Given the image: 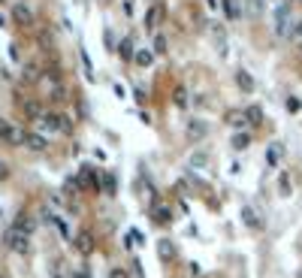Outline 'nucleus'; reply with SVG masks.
Listing matches in <instances>:
<instances>
[{"mask_svg":"<svg viewBox=\"0 0 302 278\" xmlns=\"http://www.w3.org/2000/svg\"><path fill=\"white\" fill-rule=\"evenodd\" d=\"M3 242H6L9 251L27 254V251H30V233H24V230H18V227H9V230L3 233Z\"/></svg>","mask_w":302,"mask_h":278,"instance_id":"obj_1","label":"nucleus"},{"mask_svg":"<svg viewBox=\"0 0 302 278\" xmlns=\"http://www.w3.org/2000/svg\"><path fill=\"white\" fill-rule=\"evenodd\" d=\"M275 33L278 36H293L296 33V18L290 15V6L287 3H281V6H275Z\"/></svg>","mask_w":302,"mask_h":278,"instance_id":"obj_2","label":"nucleus"},{"mask_svg":"<svg viewBox=\"0 0 302 278\" xmlns=\"http://www.w3.org/2000/svg\"><path fill=\"white\" fill-rule=\"evenodd\" d=\"M40 127H43V130H49V133H70V130H73V121H70L67 115L46 112V115L40 118Z\"/></svg>","mask_w":302,"mask_h":278,"instance_id":"obj_3","label":"nucleus"},{"mask_svg":"<svg viewBox=\"0 0 302 278\" xmlns=\"http://www.w3.org/2000/svg\"><path fill=\"white\" fill-rule=\"evenodd\" d=\"M163 18H166V3H163V0H154V3L145 9V30H148V33L157 30V27L163 24Z\"/></svg>","mask_w":302,"mask_h":278,"instance_id":"obj_4","label":"nucleus"},{"mask_svg":"<svg viewBox=\"0 0 302 278\" xmlns=\"http://www.w3.org/2000/svg\"><path fill=\"white\" fill-rule=\"evenodd\" d=\"M209 36H212V43H215V52L226 58V52H230V43H226V30L221 21H209Z\"/></svg>","mask_w":302,"mask_h":278,"instance_id":"obj_5","label":"nucleus"},{"mask_svg":"<svg viewBox=\"0 0 302 278\" xmlns=\"http://www.w3.org/2000/svg\"><path fill=\"white\" fill-rule=\"evenodd\" d=\"M184 133H187V139H191V142H203L209 136V121H203V118H191L187 127H184Z\"/></svg>","mask_w":302,"mask_h":278,"instance_id":"obj_6","label":"nucleus"},{"mask_svg":"<svg viewBox=\"0 0 302 278\" xmlns=\"http://www.w3.org/2000/svg\"><path fill=\"white\" fill-rule=\"evenodd\" d=\"M76 185H79V190H82V187H88V190H100L97 173H94L91 167H82V170H79V176H76Z\"/></svg>","mask_w":302,"mask_h":278,"instance_id":"obj_7","label":"nucleus"},{"mask_svg":"<svg viewBox=\"0 0 302 278\" xmlns=\"http://www.w3.org/2000/svg\"><path fill=\"white\" fill-rule=\"evenodd\" d=\"M73 245H76V251L79 254H94V233H88V230H82V233H76V239H73Z\"/></svg>","mask_w":302,"mask_h":278,"instance_id":"obj_8","label":"nucleus"},{"mask_svg":"<svg viewBox=\"0 0 302 278\" xmlns=\"http://www.w3.org/2000/svg\"><path fill=\"white\" fill-rule=\"evenodd\" d=\"M263 12H266V0H242V15L260 18Z\"/></svg>","mask_w":302,"mask_h":278,"instance_id":"obj_9","label":"nucleus"},{"mask_svg":"<svg viewBox=\"0 0 302 278\" xmlns=\"http://www.w3.org/2000/svg\"><path fill=\"white\" fill-rule=\"evenodd\" d=\"M175 254H178V251H175V242H172V239H157V257H160L163 263H172Z\"/></svg>","mask_w":302,"mask_h":278,"instance_id":"obj_10","label":"nucleus"},{"mask_svg":"<svg viewBox=\"0 0 302 278\" xmlns=\"http://www.w3.org/2000/svg\"><path fill=\"white\" fill-rule=\"evenodd\" d=\"M226 124H230V127H245L248 124V112L245 109H226Z\"/></svg>","mask_w":302,"mask_h":278,"instance_id":"obj_11","label":"nucleus"},{"mask_svg":"<svg viewBox=\"0 0 302 278\" xmlns=\"http://www.w3.org/2000/svg\"><path fill=\"white\" fill-rule=\"evenodd\" d=\"M221 9H224V15L230 18V21H239L242 18V3H239V0H221Z\"/></svg>","mask_w":302,"mask_h":278,"instance_id":"obj_12","label":"nucleus"},{"mask_svg":"<svg viewBox=\"0 0 302 278\" xmlns=\"http://www.w3.org/2000/svg\"><path fill=\"white\" fill-rule=\"evenodd\" d=\"M151 218H154L157 224H169L172 221V209L166 203H154V206H151Z\"/></svg>","mask_w":302,"mask_h":278,"instance_id":"obj_13","label":"nucleus"},{"mask_svg":"<svg viewBox=\"0 0 302 278\" xmlns=\"http://www.w3.org/2000/svg\"><path fill=\"white\" fill-rule=\"evenodd\" d=\"M12 18H15V21H18L21 27L33 24V12H30V9H27L24 3H15V6H12Z\"/></svg>","mask_w":302,"mask_h":278,"instance_id":"obj_14","label":"nucleus"},{"mask_svg":"<svg viewBox=\"0 0 302 278\" xmlns=\"http://www.w3.org/2000/svg\"><path fill=\"white\" fill-rule=\"evenodd\" d=\"M24 145H27L30 151H46V148H49L46 136H40V133H24Z\"/></svg>","mask_w":302,"mask_h":278,"instance_id":"obj_15","label":"nucleus"},{"mask_svg":"<svg viewBox=\"0 0 302 278\" xmlns=\"http://www.w3.org/2000/svg\"><path fill=\"white\" fill-rule=\"evenodd\" d=\"M281 157H284V145H281V142H272V145L266 148V164H269V167H278Z\"/></svg>","mask_w":302,"mask_h":278,"instance_id":"obj_16","label":"nucleus"},{"mask_svg":"<svg viewBox=\"0 0 302 278\" xmlns=\"http://www.w3.org/2000/svg\"><path fill=\"white\" fill-rule=\"evenodd\" d=\"M236 85H239L245 94H251V91H254V76H251L248 70H239V73H236Z\"/></svg>","mask_w":302,"mask_h":278,"instance_id":"obj_17","label":"nucleus"},{"mask_svg":"<svg viewBox=\"0 0 302 278\" xmlns=\"http://www.w3.org/2000/svg\"><path fill=\"white\" fill-rule=\"evenodd\" d=\"M242 221H245L251 230H263V221L257 218V212H254L251 206H245V209H242Z\"/></svg>","mask_w":302,"mask_h":278,"instance_id":"obj_18","label":"nucleus"},{"mask_svg":"<svg viewBox=\"0 0 302 278\" xmlns=\"http://www.w3.org/2000/svg\"><path fill=\"white\" fill-rule=\"evenodd\" d=\"M118 55H121V61H133V58H136L133 39H121V43H118Z\"/></svg>","mask_w":302,"mask_h":278,"instance_id":"obj_19","label":"nucleus"},{"mask_svg":"<svg viewBox=\"0 0 302 278\" xmlns=\"http://www.w3.org/2000/svg\"><path fill=\"white\" fill-rule=\"evenodd\" d=\"M21 109H24V115H27V118H33V121H40V118L46 115V112L40 109V103H33V100H27V103H21Z\"/></svg>","mask_w":302,"mask_h":278,"instance_id":"obj_20","label":"nucleus"},{"mask_svg":"<svg viewBox=\"0 0 302 278\" xmlns=\"http://www.w3.org/2000/svg\"><path fill=\"white\" fill-rule=\"evenodd\" d=\"M230 145H233L236 151H245V148L251 145V133H245V130H239V133H236V136L230 139Z\"/></svg>","mask_w":302,"mask_h":278,"instance_id":"obj_21","label":"nucleus"},{"mask_svg":"<svg viewBox=\"0 0 302 278\" xmlns=\"http://www.w3.org/2000/svg\"><path fill=\"white\" fill-rule=\"evenodd\" d=\"M172 103H175L178 109L187 106V91H184V85H175V91H172Z\"/></svg>","mask_w":302,"mask_h":278,"instance_id":"obj_22","label":"nucleus"},{"mask_svg":"<svg viewBox=\"0 0 302 278\" xmlns=\"http://www.w3.org/2000/svg\"><path fill=\"white\" fill-rule=\"evenodd\" d=\"M12 227H18V230H24V233H30V230H33V218L21 212V215L15 218V224H12Z\"/></svg>","mask_w":302,"mask_h":278,"instance_id":"obj_23","label":"nucleus"},{"mask_svg":"<svg viewBox=\"0 0 302 278\" xmlns=\"http://www.w3.org/2000/svg\"><path fill=\"white\" fill-rule=\"evenodd\" d=\"M248 124H263V109L260 106H248Z\"/></svg>","mask_w":302,"mask_h":278,"instance_id":"obj_24","label":"nucleus"},{"mask_svg":"<svg viewBox=\"0 0 302 278\" xmlns=\"http://www.w3.org/2000/svg\"><path fill=\"white\" fill-rule=\"evenodd\" d=\"M151 58H154V52H148V49H139L133 61H136L139 67H151Z\"/></svg>","mask_w":302,"mask_h":278,"instance_id":"obj_25","label":"nucleus"},{"mask_svg":"<svg viewBox=\"0 0 302 278\" xmlns=\"http://www.w3.org/2000/svg\"><path fill=\"white\" fill-rule=\"evenodd\" d=\"M191 167H209V151H194L191 154Z\"/></svg>","mask_w":302,"mask_h":278,"instance_id":"obj_26","label":"nucleus"},{"mask_svg":"<svg viewBox=\"0 0 302 278\" xmlns=\"http://www.w3.org/2000/svg\"><path fill=\"white\" fill-rule=\"evenodd\" d=\"M278 193H281V196H290V193H293V190H290V176H287V173L278 176Z\"/></svg>","mask_w":302,"mask_h":278,"instance_id":"obj_27","label":"nucleus"},{"mask_svg":"<svg viewBox=\"0 0 302 278\" xmlns=\"http://www.w3.org/2000/svg\"><path fill=\"white\" fill-rule=\"evenodd\" d=\"M12 133H15V130H12V124L6 121V118H0V139H6V142H9V139H12Z\"/></svg>","mask_w":302,"mask_h":278,"instance_id":"obj_28","label":"nucleus"},{"mask_svg":"<svg viewBox=\"0 0 302 278\" xmlns=\"http://www.w3.org/2000/svg\"><path fill=\"white\" fill-rule=\"evenodd\" d=\"M24 79H27V82H36V79H40V67H36V64H27V67H24Z\"/></svg>","mask_w":302,"mask_h":278,"instance_id":"obj_29","label":"nucleus"},{"mask_svg":"<svg viewBox=\"0 0 302 278\" xmlns=\"http://www.w3.org/2000/svg\"><path fill=\"white\" fill-rule=\"evenodd\" d=\"M163 52H166V36L154 33V55H163Z\"/></svg>","mask_w":302,"mask_h":278,"instance_id":"obj_30","label":"nucleus"},{"mask_svg":"<svg viewBox=\"0 0 302 278\" xmlns=\"http://www.w3.org/2000/svg\"><path fill=\"white\" fill-rule=\"evenodd\" d=\"M287 109H290V112H299V109H302V100H299V97H287Z\"/></svg>","mask_w":302,"mask_h":278,"instance_id":"obj_31","label":"nucleus"},{"mask_svg":"<svg viewBox=\"0 0 302 278\" xmlns=\"http://www.w3.org/2000/svg\"><path fill=\"white\" fill-rule=\"evenodd\" d=\"M109 278H130V275H127V269H112Z\"/></svg>","mask_w":302,"mask_h":278,"instance_id":"obj_32","label":"nucleus"},{"mask_svg":"<svg viewBox=\"0 0 302 278\" xmlns=\"http://www.w3.org/2000/svg\"><path fill=\"white\" fill-rule=\"evenodd\" d=\"M106 193H115V179L106 176Z\"/></svg>","mask_w":302,"mask_h":278,"instance_id":"obj_33","label":"nucleus"},{"mask_svg":"<svg viewBox=\"0 0 302 278\" xmlns=\"http://www.w3.org/2000/svg\"><path fill=\"white\" fill-rule=\"evenodd\" d=\"M187 266H191V278H197V275H200V263H187Z\"/></svg>","mask_w":302,"mask_h":278,"instance_id":"obj_34","label":"nucleus"},{"mask_svg":"<svg viewBox=\"0 0 302 278\" xmlns=\"http://www.w3.org/2000/svg\"><path fill=\"white\" fill-rule=\"evenodd\" d=\"M6 176H9V167H6V164H0V179H6Z\"/></svg>","mask_w":302,"mask_h":278,"instance_id":"obj_35","label":"nucleus"},{"mask_svg":"<svg viewBox=\"0 0 302 278\" xmlns=\"http://www.w3.org/2000/svg\"><path fill=\"white\" fill-rule=\"evenodd\" d=\"M296 39H302V21H296V33H293Z\"/></svg>","mask_w":302,"mask_h":278,"instance_id":"obj_36","label":"nucleus"},{"mask_svg":"<svg viewBox=\"0 0 302 278\" xmlns=\"http://www.w3.org/2000/svg\"><path fill=\"white\" fill-rule=\"evenodd\" d=\"M206 3H209V6L215 9V6H221V0H206Z\"/></svg>","mask_w":302,"mask_h":278,"instance_id":"obj_37","label":"nucleus"},{"mask_svg":"<svg viewBox=\"0 0 302 278\" xmlns=\"http://www.w3.org/2000/svg\"><path fill=\"white\" fill-rule=\"evenodd\" d=\"M73 278H88V272H76V275H73Z\"/></svg>","mask_w":302,"mask_h":278,"instance_id":"obj_38","label":"nucleus"},{"mask_svg":"<svg viewBox=\"0 0 302 278\" xmlns=\"http://www.w3.org/2000/svg\"><path fill=\"white\" fill-rule=\"evenodd\" d=\"M296 49H299V55H302V39H299V43H296Z\"/></svg>","mask_w":302,"mask_h":278,"instance_id":"obj_39","label":"nucleus"},{"mask_svg":"<svg viewBox=\"0 0 302 278\" xmlns=\"http://www.w3.org/2000/svg\"><path fill=\"white\" fill-rule=\"evenodd\" d=\"M0 3H3V0H0Z\"/></svg>","mask_w":302,"mask_h":278,"instance_id":"obj_40","label":"nucleus"}]
</instances>
